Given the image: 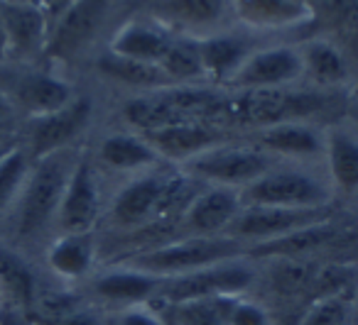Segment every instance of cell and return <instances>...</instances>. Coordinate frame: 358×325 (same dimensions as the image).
<instances>
[{"mask_svg": "<svg viewBox=\"0 0 358 325\" xmlns=\"http://www.w3.org/2000/svg\"><path fill=\"white\" fill-rule=\"evenodd\" d=\"M302 74L319 86H336L346 79V61L341 52L327 40H309L299 50Z\"/></svg>", "mask_w": 358, "mask_h": 325, "instance_id": "cell-29", "label": "cell"}, {"mask_svg": "<svg viewBox=\"0 0 358 325\" xmlns=\"http://www.w3.org/2000/svg\"><path fill=\"white\" fill-rule=\"evenodd\" d=\"M79 0H42L40 8L45 10V15L50 17V25L57 20L59 15H64L66 10H69L71 6H76Z\"/></svg>", "mask_w": 358, "mask_h": 325, "instance_id": "cell-38", "label": "cell"}, {"mask_svg": "<svg viewBox=\"0 0 358 325\" xmlns=\"http://www.w3.org/2000/svg\"><path fill=\"white\" fill-rule=\"evenodd\" d=\"M159 66H162V71L169 76L172 84H192L196 79H204L199 40H194V37H174L169 50L159 59Z\"/></svg>", "mask_w": 358, "mask_h": 325, "instance_id": "cell-31", "label": "cell"}, {"mask_svg": "<svg viewBox=\"0 0 358 325\" xmlns=\"http://www.w3.org/2000/svg\"><path fill=\"white\" fill-rule=\"evenodd\" d=\"M341 235L338 227L331 220L317 222V225L302 227L297 232H289L285 237H275L268 242L245 247L253 257H275V259H302V257L319 252L322 247H329L336 237Z\"/></svg>", "mask_w": 358, "mask_h": 325, "instance_id": "cell-19", "label": "cell"}, {"mask_svg": "<svg viewBox=\"0 0 358 325\" xmlns=\"http://www.w3.org/2000/svg\"><path fill=\"white\" fill-rule=\"evenodd\" d=\"M174 35L167 32L164 27L152 25V22L133 20L125 22L110 40L108 52L118 56H128V59L150 61V64H159L164 52L169 50Z\"/></svg>", "mask_w": 358, "mask_h": 325, "instance_id": "cell-18", "label": "cell"}, {"mask_svg": "<svg viewBox=\"0 0 358 325\" xmlns=\"http://www.w3.org/2000/svg\"><path fill=\"white\" fill-rule=\"evenodd\" d=\"M13 139H15V135H13L10 130H0V147L8 144V142H13Z\"/></svg>", "mask_w": 358, "mask_h": 325, "instance_id": "cell-42", "label": "cell"}, {"mask_svg": "<svg viewBox=\"0 0 358 325\" xmlns=\"http://www.w3.org/2000/svg\"><path fill=\"white\" fill-rule=\"evenodd\" d=\"M182 179H164L157 174L138 176L120 188L115 196L110 216L120 227H135L148 222L150 218L162 216L164 211H172L182 203Z\"/></svg>", "mask_w": 358, "mask_h": 325, "instance_id": "cell-9", "label": "cell"}, {"mask_svg": "<svg viewBox=\"0 0 358 325\" xmlns=\"http://www.w3.org/2000/svg\"><path fill=\"white\" fill-rule=\"evenodd\" d=\"M236 15L253 27H292L307 22L312 10L304 0H229Z\"/></svg>", "mask_w": 358, "mask_h": 325, "instance_id": "cell-24", "label": "cell"}, {"mask_svg": "<svg viewBox=\"0 0 358 325\" xmlns=\"http://www.w3.org/2000/svg\"><path fill=\"white\" fill-rule=\"evenodd\" d=\"M243 206L270 208H324L329 201L327 186L312 174L299 169H270L268 174L241 188Z\"/></svg>", "mask_w": 358, "mask_h": 325, "instance_id": "cell-6", "label": "cell"}, {"mask_svg": "<svg viewBox=\"0 0 358 325\" xmlns=\"http://www.w3.org/2000/svg\"><path fill=\"white\" fill-rule=\"evenodd\" d=\"M101 213V196L99 181H96L94 167L89 159L79 157L74 172L69 176V183L64 188V196L57 213V225L62 235L71 232H91L99 220Z\"/></svg>", "mask_w": 358, "mask_h": 325, "instance_id": "cell-11", "label": "cell"}, {"mask_svg": "<svg viewBox=\"0 0 358 325\" xmlns=\"http://www.w3.org/2000/svg\"><path fill=\"white\" fill-rule=\"evenodd\" d=\"M331 220L329 208H270V206H243L226 237L243 242V245H258L275 237H285L302 227L317 225V222Z\"/></svg>", "mask_w": 358, "mask_h": 325, "instance_id": "cell-8", "label": "cell"}, {"mask_svg": "<svg viewBox=\"0 0 358 325\" xmlns=\"http://www.w3.org/2000/svg\"><path fill=\"white\" fill-rule=\"evenodd\" d=\"M57 325H106L103 315L91 305H79L74 313H69L66 318H62Z\"/></svg>", "mask_w": 358, "mask_h": 325, "instance_id": "cell-37", "label": "cell"}, {"mask_svg": "<svg viewBox=\"0 0 358 325\" xmlns=\"http://www.w3.org/2000/svg\"><path fill=\"white\" fill-rule=\"evenodd\" d=\"M30 167H32V157L22 147V142H15L0 157V216H6V213L13 211L22 186H25Z\"/></svg>", "mask_w": 358, "mask_h": 325, "instance_id": "cell-32", "label": "cell"}, {"mask_svg": "<svg viewBox=\"0 0 358 325\" xmlns=\"http://www.w3.org/2000/svg\"><path fill=\"white\" fill-rule=\"evenodd\" d=\"M0 93L10 100L17 115L25 113L27 120L57 113L76 98L74 89L64 79L32 69H0Z\"/></svg>", "mask_w": 358, "mask_h": 325, "instance_id": "cell-7", "label": "cell"}, {"mask_svg": "<svg viewBox=\"0 0 358 325\" xmlns=\"http://www.w3.org/2000/svg\"><path fill=\"white\" fill-rule=\"evenodd\" d=\"M258 147L285 157H317L324 149L322 137L307 123H278L260 128Z\"/></svg>", "mask_w": 358, "mask_h": 325, "instance_id": "cell-25", "label": "cell"}, {"mask_svg": "<svg viewBox=\"0 0 358 325\" xmlns=\"http://www.w3.org/2000/svg\"><path fill=\"white\" fill-rule=\"evenodd\" d=\"M226 308H229V298H206L192 301V303H179L174 305V310H177L174 320H177V325H229L226 323Z\"/></svg>", "mask_w": 358, "mask_h": 325, "instance_id": "cell-33", "label": "cell"}, {"mask_svg": "<svg viewBox=\"0 0 358 325\" xmlns=\"http://www.w3.org/2000/svg\"><path fill=\"white\" fill-rule=\"evenodd\" d=\"M150 142V147L159 154V159H174V162H189L196 154L226 142L219 130L209 128L204 123H179L169 125L152 133H138Z\"/></svg>", "mask_w": 358, "mask_h": 325, "instance_id": "cell-16", "label": "cell"}, {"mask_svg": "<svg viewBox=\"0 0 358 325\" xmlns=\"http://www.w3.org/2000/svg\"><path fill=\"white\" fill-rule=\"evenodd\" d=\"M324 152L336 188L343 193L358 191V139L346 130H331L324 139Z\"/></svg>", "mask_w": 358, "mask_h": 325, "instance_id": "cell-28", "label": "cell"}, {"mask_svg": "<svg viewBox=\"0 0 358 325\" xmlns=\"http://www.w3.org/2000/svg\"><path fill=\"white\" fill-rule=\"evenodd\" d=\"M15 142H17V139H13V142L3 144V147H0V157H3V154H6V152H8V149H10V147H13V144H15Z\"/></svg>", "mask_w": 358, "mask_h": 325, "instance_id": "cell-43", "label": "cell"}, {"mask_svg": "<svg viewBox=\"0 0 358 325\" xmlns=\"http://www.w3.org/2000/svg\"><path fill=\"white\" fill-rule=\"evenodd\" d=\"M8 59V45H6V35H3V27H0V64Z\"/></svg>", "mask_w": 358, "mask_h": 325, "instance_id": "cell-41", "label": "cell"}, {"mask_svg": "<svg viewBox=\"0 0 358 325\" xmlns=\"http://www.w3.org/2000/svg\"><path fill=\"white\" fill-rule=\"evenodd\" d=\"M99 157L106 167L115 172H140L159 162V154L150 147L143 135H110L101 142Z\"/></svg>", "mask_w": 358, "mask_h": 325, "instance_id": "cell-27", "label": "cell"}, {"mask_svg": "<svg viewBox=\"0 0 358 325\" xmlns=\"http://www.w3.org/2000/svg\"><path fill=\"white\" fill-rule=\"evenodd\" d=\"M243 211L241 191L226 186H211L196 193L185 206V222L196 237L226 235L231 222Z\"/></svg>", "mask_w": 358, "mask_h": 325, "instance_id": "cell-14", "label": "cell"}, {"mask_svg": "<svg viewBox=\"0 0 358 325\" xmlns=\"http://www.w3.org/2000/svg\"><path fill=\"white\" fill-rule=\"evenodd\" d=\"M302 59L297 50L289 47H265L258 50L243 61L236 76L231 79V86L241 91L255 89H285L302 79Z\"/></svg>", "mask_w": 358, "mask_h": 325, "instance_id": "cell-12", "label": "cell"}, {"mask_svg": "<svg viewBox=\"0 0 358 325\" xmlns=\"http://www.w3.org/2000/svg\"><path fill=\"white\" fill-rule=\"evenodd\" d=\"M201 66H204V79L231 84L236 71L243 66V61L253 54L248 42L236 35H209L199 40Z\"/></svg>", "mask_w": 358, "mask_h": 325, "instance_id": "cell-22", "label": "cell"}, {"mask_svg": "<svg viewBox=\"0 0 358 325\" xmlns=\"http://www.w3.org/2000/svg\"><path fill=\"white\" fill-rule=\"evenodd\" d=\"M229 0H152L150 13L159 22L182 30H209L221 22Z\"/></svg>", "mask_w": 358, "mask_h": 325, "instance_id": "cell-21", "label": "cell"}, {"mask_svg": "<svg viewBox=\"0 0 358 325\" xmlns=\"http://www.w3.org/2000/svg\"><path fill=\"white\" fill-rule=\"evenodd\" d=\"M273 157L258 144L221 142L206 152L185 162V172L194 179H204L214 186L245 188L273 169Z\"/></svg>", "mask_w": 358, "mask_h": 325, "instance_id": "cell-4", "label": "cell"}, {"mask_svg": "<svg viewBox=\"0 0 358 325\" xmlns=\"http://www.w3.org/2000/svg\"><path fill=\"white\" fill-rule=\"evenodd\" d=\"M123 115L138 133H152V130H162L169 128V125L192 123V120L182 118L169 105V100L162 96V91H150L148 96L133 98L130 103H125Z\"/></svg>", "mask_w": 358, "mask_h": 325, "instance_id": "cell-30", "label": "cell"}, {"mask_svg": "<svg viewBox=\"0 0 358 325\" xmlns=\"http://www.w3.org/2000/svg\"><path fill=\"white\" fill-rule=\"evenodd\" d=\"M17 118V110L13 108V103L0 93V130H10L13 120Z\"/></svg>", "mask_w": 358, "mask_h": 325, "instance_id": "cell-39", "label": "cell"}, {"mask_svg": "<svg viewBox=\"0 0 358 325\" xmlns=\"http://www.w3.org/2000/svg\"><path fill=\"white\" fill-rule=\"evenodd\" d=\"M118 325H164V320L148 305H130L120 313Z\"/></svg>", "mask_w": 358, "mask_h": 325, "instance_id": "cell-36", "label": "cell"}, {"mask_svg": "<svg viewBox=\"0 0 358 325\" xmlns=\"http://www.w3.org/2000/svg\"><path fill=\"white\" fill-rule=\"evenodd\" d=\"M324 105H327V96L309 93V91H238L236 96H221L214 120L268 128V125L278 123H304V118L319 113Z\"/></svg>", "mask_w": 358, "mask_h": 325, "instance_id": "cell-2", "label": "cell"}, {"mask_svg": "<svg viewBox=\"0 0 358 325\" xmlns=\"http://www.w3.org/2000/svg\"><path fill=\"white\" fill-rule=\"evenodd\" d=\"M106 8H108V0H79L76 6H71L64 15L52 22L45 50L47 54L55 59H69L79 54L99 30Z\"/></svg>", "mask_w": 358, "mask_h": 325, "instance_id": "cell-13", "label": "cell"}, {"mask_svg": "<svg viewBox=\"0 0 358 325\" xmlns=\"http://www.w3.org/2000/svg\"><path fill=\"white\" fill-rule=\"evenodd\" d=\"M42 0H0V6H35L40 8Z\"/></svg>", "mask_w": 358, "mask_h": 325, "instance_id": "cell-40", "label": "cell"}, {"mask_svg": "<svg viewBox=\"0 0 358 325\" xmlns=\"http://www.w3.org/2000/svg\"><path fill=\"white\" fill-rule=\"evenodd\" d=\"M353 315H356V323H358V303H356V308H353Z\"/></svg>", "mask_w": 358, "mask_h": 325, "instance_id": "cell-44", "label": "cell"}, {"mask_svg": "<svg viewBox=\"0 0 358 325\" xmlns=\"http://www.w3.org/2000/svg\"><path fill=\"white\" fill-rule=\"evenodd\" d=\"M226 323L229 325H273L270 313L255 301L245 298H229V308H226Z\"/></svg>", "mask_w": 358, "mask_h": 325, "instance_id": "cell-35", "label": "cell"}, {"mask_svg": "<svg viewBox=\"0 0 358 325\" xmlns=\"http://www.w3.org/2000/svg\"><path fill=\"white\" fill-rule=\"evenodd\" d=\"M0 27L6 35L8 59H30L47 50L50 17L35 6H0Z\"/></svg>", "mask_w": 358, "mask_h": 325, "instance_id": "cell-15", "label": "cell"}, {"mask_svg": "<svg viewBox=\"0 0 358 325\" xmlns=\"http://www.w3.org/2000/svg\"><path fill=\"white\" fill-rule=\"evenodd\" d=\"M351 315V296H322V298H314L299 325H346Z\"/></svg>", "mask_w": 358, "mask_h": 325, "instance_id": "cell-34", "label": "cell"}, {"mask_svg": "<svg viewBox=\"0 0 358 325\" xmlns=\"http://www.w3.org/2000/svg\"><path fill=\"white\" fill-rule=\"evenodd\" d=\"M79 154L71 147L52 152L42 159H32L20 196L10 211L13 235L20 242H32L57 222L64 188L74 172Z\"/></svg>", "mask_w": 358, "mask_h": 325, "instance_id": "cell-1", "label": "cell"}, {"mask_svg": "<svg viewBox=\"0 0 358 325\" xmlns=\"http://www.w3.org/2000/svg\"><path fill=\"white\" fill-rule=\"evenodd\" d=\"M40 286L30 262L15 250L0 242V303H10L30 313V303Z\"/></svg>", "mask_w": 358, "mask_h": 325, "instance_id": "cell-23", "label": "cell"}, {"mask_svg": "<svg viewBox=\"0 0 358 325\" xmlns=\"http://www.w3.org/2000/svg\"><path fill=\"white\" fill-rule=\"evenodd\" d=\"M245 252V245L234 237L216 235V237H187V240H177L172 245L157 247V250L143 252L130 259H123L120 264H128L133 269L148 271L155 276H179L189 274V271L204 269V266L219 264L226 259H236Z\"/></svg>", "mask_w": 358, "mask_h": 325, "instance_id": "cell-3", "label": "cell"}, {"mask_svg": "<svg viewBox=\"0 0 358 325\" xmlns=\"http://www.w3.org/2000/svg\"><path fill=\"white\" fill-rule=\"evenodd\" d=\"M89 118H91V100L74 98L66 108L57 110V113L27 120L22 147L27 149V154L32 159H42L52 152L71 147V142L89 125Z\"/></svg>", "mask_w": 358, "mask_h": 325, "instance_id": "cell-10", "label": "cell"}, {"mask_svg": "<svg viewBox=\"0 0 358 325\" xmlns=\"http://www.w3.org/2000/svg\"><path fill=\"white\" fill-rule=\"evenodd\" d=\"M96 262V242L91 232L59 235L47 250V266L64 281H81L91 274Z\"/></svg>", "mask_w": 358, "mask_h": 325, "instance_id": "cell-20", "label": "cell"}, {"mask_svg": "<svg viewBox=\"0 0 358 325\" xmlns=\"http://www.w3.org/2000/svg\"><path fill=\"white\" fill-rule=\"evenodd\" d=\"M253 269L236 257V259L219 262V264L204 266V269L189 271V274L167 276L162 281L157 298H162L169 305L206 298H231V296L243 294L253 284Z\"/></svg>", "mask_w": 358, "mask_h": 325, "instance_id": "cell-5", "label": "cell"}, {"mask_svg": "<svg viewBox=\"0 0 358 325\" xmlns=\"http://www.w3.org/2000/svg\"><path fill=\"white\" fill-rule=\"evenodd\" d=\"M96 66H99V71L106 79L118 81L123 86H133V89L159 91V89H167V86H174L159 64L128 59V56H118L113 52H106L103 56H99Z\"/></svg>", "mask_w": 358, "mask_h": 325, "instance_id": "cell-26", "label": "cell"}, {"mask_svg": "<svg viewBox=\"0 0 358 325\" xmlns=\"http://www.w3.org/2000/svg\"><path fill=\"white\" fill-rule=\"evenodd\" d=\"M162 276L148 274V271L133 269L128 264H120L115 269H108L99 274L91 281V289L99 298L106 303H118V305H143L150 298H157L159 289H162Z\"/></svg>", "mask_w": 358, "mask_h": 325, "instance_id": "cell-17", "label": "cell"}]
</instances>
